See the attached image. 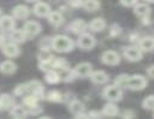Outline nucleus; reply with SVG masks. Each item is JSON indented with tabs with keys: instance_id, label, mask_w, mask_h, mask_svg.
Instances as JSON below:
<instances>
[{
	"instance_id": "1",
	"label": "nucleus",
	"mask_w": 154,
	"mask_h": 119,
	"mask_svg": "<svg viewBox=\"0 0 154 119\" xmlns=\"http://www.w3.org/2000/svg\"><path fill=\"white\" fill-rule=\"evenodd\" d=\"M51 48L58 53H69L75 48V42L66 35H57L51 40Z\"/></svg>"
},
{
	"instance_id": "2",
	"label": "nucleus",
	"mask_w": 154,
	"mask_h": 119,
	"mask_svg": "<svg viewBox=\"0 0 154 119\" xmlns=\"http://www.w3.org/2000/svg\"><path fill=\"white\" fill-rule=\"evenodd\" d=\"M102 96L109 102H117V101L122 100L123 90H122V88L117 87L116 84H111V85L105 87V89L102 91Z\"/></svg>"
},
{
	"instance_id": "3",
	"label": "nucleus",
	"mask_w": 154,
	"mask_h": 119,
	"mask_svg": "<svg viewBox=\"0 0 154 119\" xmlns=\"http://www.w3.org/2000/svg\"><path fill=\"white\" fill-rule=\"evenodd\" d=\"M147 87V78L142 75L129 76L126 88L130 90H143Z\"/></svg>"
},
{
	"instance_id": "4",
	"label": "nucleus",
	"mask_w": 154,
	"mask_h": 119,
	"mask_svg": "<svg viewBox=\"0 0 154 119\" xmlns=\"http://www.w3.org/2000/svg\"><path fill=\"white\" fill-rule=\"evenodd\" d=\"M77 46L83 50H90L96 46V38L91 34L84 32V34L79 35V37L77 40Z\"/></svg>"
},
{
	"instance_id": "5",
	"label": "nucleus",
	"mask_w": 154,
	"mask_h": 119,
	"mask_svg": "<svg viewBox=\"0 0 154 119\" xmlns=\"http://www.w3.org/2000/svg\"><path fill=\"white\" fill-rule=\"evenodd\" d=\"M28 94L35 96L38 101L43 100L46 96L45 95V88H43L42 83L40 81H36V79L28 82Z\"/></svg>"
},
{
	"instance_id": "6",
	"label": "nucleus",
	"mask_w": 154,
	"mask_h": 119,
	"mask_svg": "<svg viewBox=\"0 0 154 119\" xmlns=\"http://www.w3.org/2000/svg\"><path fill=\"white\" fill-rule=\"evenodd\" d=\"M23 31L28 38L35 37L41 32V24L36 20H26L23 25Z\"/></svg>"
},
{
	"instance_id": "7",
	"label": "nucleus",
	"mask_w": 154,
	"mask_h": 119,
	"mask_svg": "<svg viewBox=\"0 0 154 119\" xmlns=\"http://www.w3.org/2000/svg\"><path fill=\"white\" fill-rule=\"evenodd\" d=\"M101 63L105 65H111V66L118 65L120 63V55L116 50H112V49L105 50L101 54Z\"/></svg>"
},
{
	"instance_id": "8",
	"label": "nucleus",
	"mask_w": 154,
	"mask_h": 119,
	"mask_svg": "<svg viewBox=\"0 0 154 119\" xmlns=\"http://www.w3.org/2000/svg\"><path fill=\"white\" fill-rule=\"evenodd\" d=\"M73 72H75V76L76 78H87L90 76V73L93 72V66L90 63H79L77 64L73 69Z\"/></svg>"
},
{
	"instance_id": "9",
	"label": "nucleus",
	"mask_w": 154,
	"mask_h": 119,
	"mask_svg": "<svg viewBox=\"0 0 154 119\" xmlns=\"http://www.w3.org/2000/svg\"><path fill=\"white\" fill-rule=\"evenodd\" d=\"M142 54L143 52L138 48V47H134V46H130V47H125L124 50H123V55L126 60L129 61H140L142 59Z\"/></svg>"
},
{
	"instance_id": "10",
	"label": "nucleus",
	"mask_w": 154,
	"mask_h": 119,
	"mask_svg": "<svg viewBox=\"0 0 154 119\" xmlns=\"http://www.w3.org/2000/svg\"><path fill=\"white\" fill-rule=\"evenodd\" d=\"M1 52L7 58H17L20 54V48L14 42H5V44L1 47Z\"/></svg>"
},
{
	"instance_id": "11",
	"label": "nucleus",
	"mask_w": 154,
	"mask_h": 119,
	"mask_svg": "<svg viewBox=\"0 0 154 119\" xmlns=\"http://www.w3.org/2000/svg\"><path fill=\"white\" fill-rule=\"evenodd\" d=\"M88 29V24L83 20V19H75L72 20L70 24H69V30L72 32V34H76V35H82L85 32V30Z\"/></svg>"
},
{
	"instance_id": "12",
	"label": "nucleus",
	"mask_w": 154,
	"mask_h": 119,
	"mask_svg": "<svg viewBox=\"0 0 154 119\" xmlns=\"http://www.w3.org/2000/svg\"><path fill=\"white\" fill-rule=\"evenodd\" d=\"M32 12L37 17H47L52 12V10H51V6L47 2L37 1V2H35L34 7H32Z\"/></svg>"
},
{
	"instance_id": "13",
	"label": "nucleus",
	"mask_w": 154,
	"mask_h": 119,
	"mask_svg": "<svg viewBox=\"0 0 154 119\" xmlns=\"http://www.w3.org/2000/svg\"><path fill=\"white\" fill-rule=\"evenodd\" d=\"M16 26V19L12 16H7V14H2L0 17V30L1 31H6V32H11Z\"/></svg>"
},
{
	"instance_id": "14",
	"label": "nucleus",
	"mask_w": 154,
	"mask_h": 119,
	"mask_svg": "<svg viewBox=\"0 0 154 119\" xmlns=\"http://www.w3.org/2000/svg\"><path fill=\"white\" fill-rule=\"evenodd\" d=\"M30 14V8L25 5H17L12 8V17L14 19H26Z\"/></svg>"
},
{
	"instance_id": "15",
	"label": "nucleus",
	"mask_w": 154,
	"mask_h": 119,
	"mask_svg": "<svg viewBox=\"0 0 154 119\" xmlns=\"http://www.w3.org/2000/svg\"><path fill=\"white\" fill-rule=\"evenodd\" d=\"M106 25L107 24H106V20L103 18L96 17V18H94V19H91L89 22L88 29L91 30V31H94V32H101V31H103L106 29Z\"/></svg>"
},
{
	"instance_id": "16",
	"label": "nucleus",
	"mask_w": 154,
	"mask_h": 119,
	"mask_svg": "<svg viewBox=\"0 0 154 119\" xmlns=\"http://www.w3.org/2000/svg\"><path fill=\"white\" fill-rule=\"evenodd\" d=\"M89 78H90V81L93 82V83H95V84H105V83H107L108 82V75L105 72V71H102V70H96V71H93L91 73H90V76H89Z\"/></svg>"
},
{
	"instance_id": "17",
	"label": "nucleus",
	"mask_w": 154,
	"mask_h": 119,
	"mask_svg": "<svg viewBox=\"0 0 154 119\" xmlns=\"http://www.w3.org/2000/svg\"><path fill=\"white\" fill-rule=\"evenodd\" d=\"M150 12H152V10H150V7L147 4H136L134 6V13L137 17L142 18V19L148 18L149 14H150Z\"/></svg>"
},
{
	"instance_id": "18",
	"label": "nucleus",
	"mask_w": 154,
	"mask_h": 119,
	"mask_svg": "<svg viewBox=\"0 0 154 119\" xmlns=\"http://www.w3.org/2000/svg\"><path fill=\"white\" fill-rule=\"evenodd\" d=\"M101 113L103 117H117L119 115V108L114 102H108L102 107Z\"/></svg>"
},
{
	"instance_id": "19",
	"label": "nucleus",
	"mask_w": 154,
	"mask_h": 119,
	"mask_svg": "<svg viewBox=\"0 0 154 119\" xmlns=\"http://www.w3.org/2000/svg\"><path fill=\"white\" fill-rule=\"evenodd\" d=\"M138 48L142 52H153L154 50V37L146 36L141 38L138 42Z\"/></svg>"
},
{
	"instance_id": "20",
	"label": "nucleus",
	"mask_w": 154,
	"mask_h": 119,
	"mask_svg": "<svg viewBox=\"0 0 154 119\" xmlns=\"http://www.w3.org/2000/svg\"><path fill=\"white\" fill-rule=\"evenodd\" d=\"M10 113L13 118H17V119H23L28 115L26 108L23 105H16V103L10 108Z\"/></svg>"
},
{
	"instance_id": "21",
	"label": "nucleus",
	"mask_w": 154,
	"mask_h": 119,
	"mask_svg": "<svg viewBox=\"0 0 154 119\" xmlns=\"http://www.w3.org/2000/svg\"><path fill=\"white\" fill-rule=\"evenodd\" d=\"M17 71V65L12 60H4L0 63V72L4 75H13Z\"/></svg>"
},
{
	"instance_id": "22",
	"label": "nucleus",
	"mask_w": 154,
	"mask_h": 119,
	"mask_svg": "<svg viewBox=\"0 0 154 119\" xmlns=\"http://www.w3.org/2000/svg\"><path fill=\"white\" fill-rule=\"evenodd\" d=\"M47 18H48V23H49L51 25L55 26V28L60 26V25L64 23V17H63V14H61L60 12H58V11H52V12L47 16Z\"/></svg>"
},
{
	"instance_id": "23",
	"label": "nucleus",
	"mask_w": 154,
	"mask_h": 119,
	"mask_svg": "<svg viewBox=\"0 0 154 119\" xmlns=\"http://www.w3.org/2000/svg\"><path fill=\"white\" fill-rule=\"evenodd\" d=\"M26 35L25 32L23 31V29H13L11 32H10V40L11 42H14V43H23L25 40H26Z\"/></svg>"
},
{
	"instance_id": "24",
	"label": "nucleus",
	"mask_w": 154,
	"mask_h": 119,
	"mask_svg": "<svg viewBox=\"0 0 154 119\" xmlns=\"http://www.w3.org/2000/svg\"><path fill=\"white\" fill-rule=\"evenodd\" d=\"M69 109L72 114H81V113H84L85 111V106L82 101L79 100H72L70 103H69Z\"/></svg>"
},
{
	"instance_id": "25",
	"label": "nucleus",
	"mask_w": 154,
	"mask_h": 119,
	"mask_svg": "<svg viewBox=\"0 0 154 119\" xmlns=\"http://www.w3.org/2000/svg\"><path fill=\"white\" fill-rule=\"evenodd\" d=\"M14 105V100L10 94H1L0 95V111L10 109Z\"/></svg>"
},
{
	"instance_id": "26",
	"label": "nucleus",
	"mask_w": 154,
	"mask_h": 119,
	"mask_svg": "<svg viewBox=\"0 0 154 119\" xmlns=\"http://www.w3.org/2000/svg\"><path fill=\"white\" fill-rule=\"evenodd\" d=\"M45 81L48 84H58L61 81V77H60V75H59V72L57 70H51V71L46 72Z\"/></svg>"
},
{
	"instance_id": "27",
	"label": "nucleus",
	"mask_w": 154,
	"mask_h": 119,
	"mask_svg": "<svg viewBox=\"0 0 154 119\" xmlns=\"http://www.w3.org/2000/svg\"><path fill=\"white\" fill-rule=\"evenodd\" d=\"M23 106L26 108V111L28 109H31V108H34V107H36V106H38V100L35 97V96H32V95H30V94H28V95H25L24 97H23Z\"/></svg>"
},
{
	"instance_id": "28",
	"label": "nucleus",
	"mask_w": 154,
	"mask_h": 119,
	"mask_svg": "<svg viewBox=\"0 0 154 119\" xmlns=\"http://www.w3.org/2000/svg\"><path fill=\"white\" fill-rule=\"evenodd\" d=\"M101 4L99 0H83V8L88 12H95L100 8Z\"/></svg>"
},
{
	"instance_id": "29",
	"label": "nucleus",
	"mask_w": 154,
	"mask_h": 119,
	"mask_svg": "<svg viewBox=\"0 0 154 119\" xmlns=\"http://www.w3.org/2000/svg\"><path fill=\"white\" fill-rule=\"evenodd\" d=\"M53 55H51L49 58H47V59H42V60H40V63H38V69L41 70V71H43L45 73L46 72H48V71H51V70H54L53 69Z\"/></svg>"
},
{
	"instance_id": "30",
	"label": "nucleus",
	"mask_w": 154,
	"mask_h": 119,
	"mask_svg": "<svg viewBox=\"0 0 154 119\" xmlns=\"http://www.w3.org/2000/svg\"><path fill=\"white\" fill-rule=\"evenodd\" d=\"M45 99L48 100V101H51V102L58 103V102H63L64 96H63V94H61L60 91H58V90H51V91H48V93L46 94Z\"/></svg>"
},
{
	"instance_id": "31",
	"label": "nucleus",
	"mask_w": 154,
	"mask_h": 119,
	"mask_svg": "<svg viewBox=\"0 0 154 119\" xmlns=\"http://www.w3.org/2000/svg\"><path fill=\"white\" fill-rule=\"evenodd\" d=\"M69 67V63L63 59V58H53V69L54 70H63V69H67Z\"/></svg>"
},
{
	"instance_id": "32",
	"label": "nucleus",
	"mask_w": 154,
	"mask_h": 119,
	"mask_svg": "<svg viewBox=\"0 0 154 119\" xmlns=\"http://www.w3.org/2000/svg\"><path fill=\"white\" fill-rule=\"evenodd\" d=\"M13 94H14L16 96H24L25 94H28V83L18 84V85L13 89Z\"/></svg>"
},
{
	"instance_id": "33",
	"label": "nucleus",
	"mask_w": 154,
	"mask_h": 119,
	"mask_svg": "<svg viewBox=\"0 0 154 119\" xmlns=\"http://www.w3.org/2000/svg\"><path fill=\"white\" fill-rule=\"evenodd\" d=\"M142 107L148 111H154V95H149L142 101Z\"/></svg>"
},
{
	"instance_id": "34",
	"label": "nucleus",
	"mask_w": 154,
	"mask_h": 119,
	"mask_svg": "<svg viewBox=\"0 0 154 119\" xmlns=\"http://www.w3.org/2000/svg\"><path fill=\"white\" fill-rule=\"evenodd\" d=\"M128 79H129V76L128 75H119L117 76V78L114 79V84L119 88H126V84H128Z\"/></svg>"
},
{
	"instance_id": "35",
	"label": "nucleus",
	"mask_w": 154,
	"mask_h": 119,
	"mask_svg": "<svg viewBox=\"0 0 154 119\" xmlns=\"http://www.w3.org/2000/svg\"><path fill=\"white\" fill-rule=\"evenodd\" d=\"M120 118L122 119H135L136 118V113L132 109H124L120 113Z\"/></svg>"
},
{
	"instance_id": "36",
	"label": "nucleus",
	"mask_w": 154,
	"mask_h": 119,
	"mask_svg": "<svg viewBox=\"0 0 154 119\" xmlns=\"http://www.w3.org/2000/svg\"><path fill=\"white\" fill-rule=\"evenodd\" d=\"M120 32H122V29H120V26H119L118 24H112V25H111L109 35H111L112 37H117Z\"/></svg>"
},
{
	"instance_id": "37",
	"label": "nucleus",
	"mask_w": 154,
	"mask_h": 119,
	"mask_svg": "<svg viewBox=\"0 0 154 119\" xmlns=\"http://www.w3.org/2000/svg\"><path fill=\"white\" fill-rule=\"evenodd\" d=\"M87 114H88L89 119H101V118L103 117L102 113L99 112V111H90V112H88Z\"/></svg>"
},
{
	"instance_id": "38",
	"label": "nucleus",
	"mask_w": 154,
	"mask_h": 119,
	"mask_svg": "<svg viewBox=\"0 0 154 119\" xmlns=\"http://www.w3.org/2000/svg\"><path fill=\"white\" fill-rule=\"evenodd\" d=\"M69 4L73 8H78L83 6V0H69Z\"/></svg>"
},
{
	"instance_id": "39",
	"label": "nucleus",
	"mask_w": 154,
	"mask_h": 119,
	"mask_svg": "<svg viewBox=\"0 0 154 119\" xmlns=\"http://www.w3.org/2000/svg\"><path fill=\"white\" fill-rule=\"evenodd\" d=\"M119 1L125 7H131V6H135L137 4V0H119Z\"/></svg>"
},
{
	"instance_id": "40",
	"label": "nucleus",
	"mask_w": 154,
	"mask_h": 119,
	"mask_svg": "<svg viewBox=\"0 0 154 119\" xmlns=\"http://www.w3.org/2000/svg\"><path fill=\"white\" fill-rule=\"evenodd\" d=\"M147 75H148L150 78H154V65H150V66L147 69Z\"/></svg>"
},
{
	"instance_id": "41",
	"label": "nucleus",
	"mask_w": 154,
	"mask_h": 119,
	"mask_svg": "<svg viewBox=\"0 0 154 119\" xmlns=\"http://www.w3.org/2000/svg\"><path fill=\"white\" fill-rule=\"evenodd\" d=\"M73 119H89V117L85 113H81V114H76Z\"/></svg>"
},
{
	"instance_id": "42",
	"label": "nucleus",
	"mask_w": 154,
	"mask_h": 119,
	"mask_svg": "<svg viewBox=\"0 0 154 119\" xmlns=\"http://www.w3.org/2000/svg\"><path fill=\"white\" fill-rule=\"evenodd\" d=\"M5 42H6V41H5V36L0 34V48H1V47L5 44Z\"/></svg>"
},
{
	"instance_id": "43",
	"label": "nucleus",
	"mask_w": 154,
	"mask_h": 119,
	"mask_svg": "<svg viewBox=\"0 0 154 119\" xmlns=\"http://www.w3.org/2000/svg\"><path fill=\"white\" fill-rule=\"evenodd\" d=\"M28 2H37V1H40V0H26Z\"/></svg>"
},
{
	"instance_id": "44",
	"label": "nucleus",
	"mask_w": 154,
	"mask_h": 119,
	"mask_svg": "<svg viewBox=\"0 0 154 119\" xmlns=\"http://www.w3.org/2000/svg\"><path fill=\"white\" fill-rule=\"evenodd\" d=\"M38 119H51L49 117H41V118H38Z\"/></svg>"
},
{
	"instance_id": "45",
	"label": "nucleus",
	"mask_w": 154,
	"mask_h": 119,
	"mask_svg": "<svg viewBox=\"0 0 154 119\" xmlns=\"http://www.w3.org/2000/svg\"><path fill=\"white\" fill-rule=\"evenodd\" d=\"M147 2H152V4H154V0H146Z\"/></svg>"
},
{
	"instance_id": "46",
	"label": "nucleus",
	"mask_w": 154,
	"mask_h": 119,
	"mask_svg": "<svg viewBox=\"0 0 154 119\" xmlns=\"http://www.w3.org/2000/svg\"><path fill=\"white\" fill-rule=\"evenodd\" d=\"M1 16H2V10L0 8V17H1Z\"/></svg>"
},
{
	"instance_id": "47",
	"label": "nucleus",
	"mask_w": 154,
	"mask_h": 119,
	"mask_svg": "<svg viewBox=\"0 0 154 119\" xmlns=\"http://www.w3.org/2000/svg\"><path fill=\"white\" fill-rule=\"evenodd\" d=\"M14 119H17V118H14Z\"/></svg>"
}]
</instances>
